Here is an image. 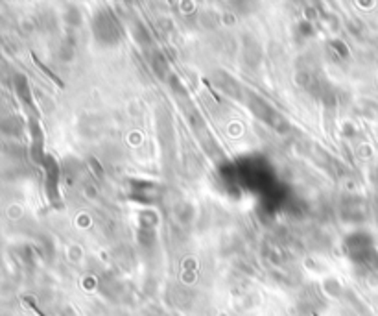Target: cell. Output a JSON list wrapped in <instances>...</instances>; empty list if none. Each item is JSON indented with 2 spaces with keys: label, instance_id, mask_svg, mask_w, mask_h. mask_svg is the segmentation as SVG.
<instances>
[{
  "label": "cell",
  "instance_id": "obj_1",
  "mask_svg": "<svg viewBox=\"0 0 378 316\" xmlns=\"http://www.w3.org/2000/svg\"><path fill=\"white\" fill-rule=\"evenodd\" d=\"M32 58H33V61H35V63H37V67H39V69H41V71H44V72H46V74H48V76H50V78H52V80H54V82H55V83H57V85H60V87H63V82H61L60 78L55 76L54 72H50V71H48V69H46V67H44V65H43V63H41V61H39V60H37V55L33 54V55H32Z\"/></svg>",
  "mask_w": 378,
  "mask_h": 316
}]
</instances>
